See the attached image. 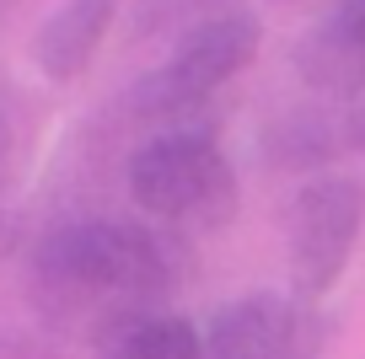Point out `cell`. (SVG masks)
I'll use <instances>...</instances> for the list:
<instances>
[{"label":"cell","mask_w":365,"mask_h":359,"mask_svg":"<svg viewBox=\"0 0 365 359\" xmlns=\"http://www.w3.org/2000/svg\"><path fill=\"white\" fill-rule=\"evenodd\" d=\"M43 279L65 295L108 301H161L178 279L172 241L135 220H76L43 241Z\"/></svg>","instance_id":"cell-2"},{"label":"cell","mask_w":365,"mask_h":359,"mask_svg":"<svg viewBox=\"0 0 365 359\" xmlns=\"http://www.w3.org/2000/svg\"><path fill=\"white\" fill-rule=\"evenodd\" d=\"M6 150H11V135H6V118H0V182H6Z\"/></svg>","instance_id":"cell-11"},{"label":"cell","mask_w":365,"mask_h":359,"mask_svg":"<svg viewBox=\"0 0 365 359\" xmlns=\"http://www.w3.org/2000/svg\"><path fill=\"white\" fill-rule=\"evenodd\" d=\"M108 359H205V333L178 311H140L108 338Z\"/></svg>","instance_id":"cell-9"},{"label":"cell","mask_w":365,"mask_h":359,"mask_svg":"<svg viewBox=\"0 0 365 359\" xmlns=\"http://www.w3.org/2000/svg\"><path fill=\"white\" fill-rule=\"evenodd\" d=\"M129 199L140 214L188 231H215L237 209V172L205 118L156 124L129 156Z\"/></svg>","instance_id":"cell-1"},{"label":"cell","mask_w":365,"mask_h":359,"mask_svg":"<svg viewBox=\"0 0 365 359\" xmlns=\"http://www.w3.org/2000/svg\"><path fill=\"white\" fill-rule=\"evenodd\" d=\"M344 150H354L349 113H290V118L269 124V156L296 167V172L328 167Z\"/></svg>","instance_id":"cell-8"},{"label":"cell","mask_w":365,"mask_h":359,"mask_svg":"<svg viewBox=\"0 0 365 359\" xmlns=\"http://www.w3.org/2000/svg\"><path fill=\"white\" fill-rule=\"evenodd\" d=\"M296 70L322 97H365V0H333V11L301 33Z\"/></svg>","instance_id":"cell-6"},{"label":"cell","mask_w":365,"mask_h":359,"mask_svg":"<svg viewBox=\"0 0 365 359\" xmlns=\"http://www.w3.org/2000/svg\"><path fill=\"white\" fill-rule=\"evenodd\" d=\"M118 16V0H65L33 38V65L48 80H81L97 59V48L108 43V27Z\"/></svg>","instance_id":"cell-7"},{"label":"cell","mask_w":365,"mask_h":359,"mask_svg":"<svg viewBox=\"0 0 365 359\" xmlns=\"http://www.w3.org/2000/svg\"><path fill=\"white\" fill-rule=\"evenodd\" d=\"M258 22L247 11H220L210 22L188 27L172 59L161 70H150L135 86V113L150 118V124H178V118H194L231 76L252 65L258 54Z\"/></svg>","instance_id":"cell-3"},{"label":"cell","mask_w":365,"mask_h":359,"mask_svg":"<svg viewBox=\"0 0 365 359\" xmlns=\"http://www.w3.org/2000/svg\"><path fill=\"white\" fill-rule=\"evenodd\" d=\"M349 129H354V150H365V108L349 113Z\"/></svg>","instance_id":"cell-10"},{"label":"cell","mask_w":365,"mask_h":359,"mask_svg":"<svg viewBox=\"0 0 365 359\" xmlns=\"http://www.w3.org/2000/svg\"><path fill=\"white\" fill-rule=\"evenodd\" d=\"M365 225V182L328 172L312 177L290 199L285 214V252H290V284L301 301H322L349 269V252Z\"/></svg>","instance_id":"cell-4"},{"label":"cell","mask_w":365,"mask_h":359,"mask_svg":"<svg viewBox=\"0 0 365 359\" xmlns=\"http://www.w3.org/2000/svg\"><path fill=\"white\" fill-rule=\"evenodd\" d=\"M301 306L274 290H247L220 306L205 327V359H301L307 354Z\"/></svg>","instance_id":"cell-5"}]
</instances>
